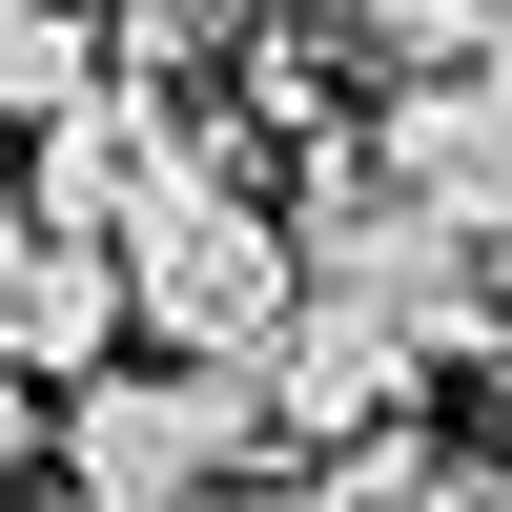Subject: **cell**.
<instances>
[{
    "label": "cell",
    "mask_w": 512,
    "mask_h": 512,
    "mask_svg": "<svg viewBox=\"0 0 512 512\" xmlns=\"http://www.w3.org/2000/svg\"><path fill=\"white\" fill-rule=\"evenodd\" d=\"M267 451H287L267 369H226V349H123L62 390V492H246Z\"/></svg>",
    "instance_id": "cell-1"
},
{
    "label": "cell",
    "mask_w": 512,
    "mask_h": 512,
    "mask_svg": "<svg viewBox=\"0 0 512 512\" xmlns=\"http://www.w3.org/2000/svg\"><path fill=\"white\" fill-rule=\"evenodd\" d=\"M123 308H144V349H226V369H267V328L308 308V246L267 226V185H246V164H205L185 205H144V226H123Z\"/></svg>",
    "instance_id": "cell-2"
},
{
    "label": "cell",
    "mask_w": 512,
    "mask_h": 512,
    "mask_svg": "<svg viewBox=\"0 0 512 512\" xmlns=\"http://www.w3.org/2000/svg\"><path fill=\"white\" fill-rule=\"evenodd\" d=\"M205 164H246V123H205V103H185L164 62H123V82H82V103L41 123V164H21V205H41L62 246H123L144 205H185Z\"/></svg>",
    "instance_id": "cell-3"
},
{
    "label": "cell",
    "mask_w": 512,
    "mask_h": 512,
    "mask_svg": "<svg viewBox=\"0 0 512 512\" xmlns=\"http://www.w3.org/2000/svg\"><path fill=\"white\" fill-rule=\"evenodd\" d=\"M369 164H390L451 246H492V267H512V62H431V82H390V103H369Z\"/></svg>",
    "instance_id": "cell-4"
},
{
    "label": "cell",
    "mask_w": 512,
    "mask_h": 512,
    "mask_svg": "<svg viewBox=\"0 0 512 512\" xmlns=\"http://www.w3.org/2000/svg\"><path fill=\"white\" fill-rule=\"evenodd\" d=\"M410 390H431V349H410L390 308H349V287H308V308L267 328V431H287V451H369V431H410Z\"/></svg>",
    "instance_id": "cell-5"
},
{
    "label": "cell",
    "mask_w": 512,
    "mask_h": 512,
    "mask_svg": "<svg viewBox=\"0 0 512 512\" xmlns=\"http://www.w3.org/2000/svg\"><path fill=\"white\" fill-rule=\"evenodd\" d=\"M123 246H0V369H21V390H82V369H123Z\"/></svg>",
    "instance_id": "cell-6"
},
{
    "label": "cell",
    "mask_w": 512,
    "mask_h": 512,
    "mask_svg": "<svg viewBox=\"0 0 512 512\" xmlns=\"http://www.w3.org/2000/svg\"><path fill=\"white\" fill-rule=\"evenodd\" d=\"M82 82H123V21H103V0H0V123H21V144L82 103Z\"/></svg>",
    "instance_id": "cell-7"
},
{
    "label": "cell",
    "mask_w": 512,
    "mask_h": 512,
    "mask_svg": "<svg viewBox=\"0 0 512 512\" xmlns=\"http://www.w3.org/2000/svg\"><path fill=\"white\" fill-rule=\"evenodd\" d=\"M349 472V512H512L492 451H451V431H369V451H328Z\"/></svg>",
    "instance_id": "cell-8"
},
{
    "label": "cell",
    "mask_w": 512,
    "mask_h": 512,
    "mask_svg": "<svg viewBox=\"0 0 512 512\" xmlns=\"http://www.w3.org/2000/svg\"><path fill=\"white\" fill-rule=\"evenodd\" d=\"M123 21V62H164V82H205V62H246V41L287 21V0H103Z\"/></svg>",
    "instance_id": "cell-9"
},
{
    "label": "cell",
    "mask_w": 512,
    "mask_h": 512,
    "mask_svg": "<svg viewBox=\"0 0 512 512\" xmlns=\"http://www.w3.org/2000/svg\"><path fill=\"white\" fill-rule=\"evenodd\" d=\"M41 512H226V492H41Z\"/></svg>",
    "instance_id": "cell-10"
},
{
    "label": "cell",
    "mask_w": 512,
    "mask_h": 512,
    "mask_svg": "<svg viewBox=\"0 0 512 512\" xmlns=\"http://www.w3.org/2000/svg\"><path fill=\"white\" fill-rule=\"evenodd\" d=\"M0 246H41V205H21V185H0Z\"/></svg>",
    "instance_id": "cell-11"
}]
</instances>
